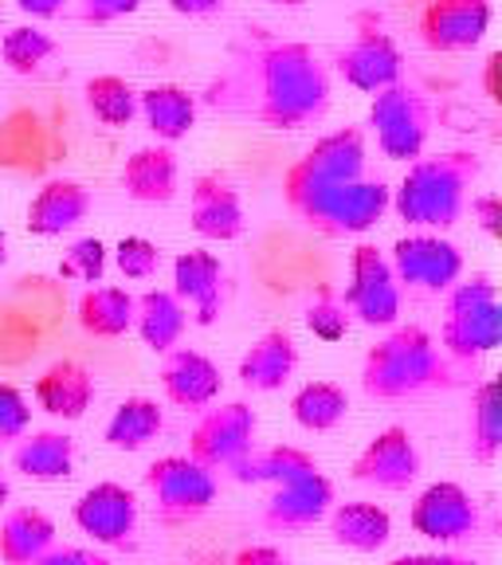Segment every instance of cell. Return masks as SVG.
<instances>
[{
    "mask_svg": "<svg viewBox=\"0 0 502 565\" xmlns=\"http://www.w3.org/2000/svg\"><path fill=\"white\" fill-rule=\"evenodd\" d=\"M165 4L181 17H216L224 9V0H165Z\"/></svg>",
    "mask_w": 502,
    "mask_h": 565,
    "instance_id": "obj_47",
    "label": "cell"
},
{
    "mask_svg": "<svg viewBox=\"0 0 502 565\" xmlns=\"http://www.w3.org/2000/svg\"><path fill=\"white\" fill-rule=\"evenodd\" d=\"M322 522L330 526V542L350 554H377L393 539V514L377 503H334Z\"/></svg>",
    "mask_w": 502,
    "mask_h": 565,
    "instance_id": "obj_25",
    "label": "cell"
},
{
    "mask_svg": "<svg viewBox=\"0 0 502 565\" xmlns=\"http://www.w3.org/2000/svg\"><path fill=\"white\" fill-rule=\"evenodd\" d=\"M459 365L424 327H393L362 358V388L373 401H416L459 381Z\"/></svg>",
    "mask_w": 502,
    "mask_h": 565,
    "instance_id": "obj_2",
    "label": "cell"
},
{
    "mask_svg": "<svg viewBox=\"0 0 502 565\" xmlns=\"http://www.w3.org/2000/svg\"><path fill=\"white\" fill-rule=\"evenodd\" d=\"M35 565H110V557L95 554V550H87V546H60V542H55Z\"/></svg>",
    "mask_w": 502,
    "mask_h": 565,
    "instance_id": "obj_43",
    "label": "cell"
},
{
    "mask_svg": "<svg viewBox=\"0 0 502 565\" xmlns=\"http://www.w3.org/2000/svg\"><path fill=\"white\" fill-rule=\"evenodd\" d=\"M32 428V405L17 385L0 381V448H12Z\"/></svg>",
    "mask_w": 502,
    "mask_h": 565,
    "instance_id": "obj_40",
    "label": "cell"
},
{
    "mask_svg": "<svg viewBox=\"0 0 502 565\" xmlns=\"http://www.w3.org/2000/svg\"><path fill=\"white\" fill-rule=\"evenodd\" d=\"M71 519L98 546H130L133 530H138V494L115 479H106L75 499Z\"/></svg>",
    "mask_w": 502,
    "mask_h": 565,
    "instance_id": "obj_13",
    "label": "cell"
},
{
    "mask_svg": "<svg viewBox=\"0 0 502 565\" xmlns=\"http://www.w3.org/2000/svg\"><path fill=\"white\" fill-rule=\"evenodd\" d=\"M471 212H476L479 228L487 232L491 239L502 236V196L499 193H483V196H471Z\"/></svg>",
    "mask_w": 502,
    "mask_h": 565,
    "instance_id": "obj_42",
    "label": "cell"
},
{
    "mask_svg": "<svg viewBox=\"0 0 502 565\" xmlns=\"http://www.w3.org/2000/svg\"><path fill=\"white\" fill-rule=\"evenodd\" d=\"M133 330L153 353H169L173 345H181L189 330V310L165 287H153L146 295H133Z\"/></svg>",
    "mask_w": 502,
    "mask_h": 565,
    "instance_id": "obj_27",
    "label": "cell"
},
{
    "mask_svg": "<svg viewBox=\"0 0 502 565\" xmlns=\"http://www.w3.org/2000/svg\"><path fill=\"white\" fill-rule=\"evenodd\" d=\"M83 24H115L141 9V0H75Z\"/></svg>",
    "mask_w": 502,
    "mask_h": 565,
    "instance_id": "obj_41",
    "label": "cell"
},
{
    "mask_svg": "<svg viewBox=\"0 0 502 565\" xmlns=\"http://www.w3.org/2000/svg\"><path fill=\"white\" fill-rule=\"evenodd\" d=\"M189 224L201 239L212 244H232L244 236V201L239 189L221 173H201L189 193Z\"/></svg>",
    "mask_w": 502,
    "mask_h": 565,
    "instance_id": "obj_18",
    "label": "cell"
},
{
    "mask_svg": "<svg viewBox=\"0 0 502 565\" xmlns=\"http://www.w3.org/2000/svg\"><path fill=\"white\" fill-rule=\"evenodd\" d=\"M299 370V345L287 330H267L256 342L247 345V353L239 358L236 377L247 393H279L287 381Z\"/></svg>",
    "mask_w": 502,
    "mask_h": 565,
    "instance_id": "obj_22",
    "label": "cell"
},
{
    "mask_svg": "<svg viewBox=\"0 0 502 565\" xmlns=\"http://www.w3.org/2000/svg\"><path fill=\"white\" fill-rule=\"evenodd\" d=\"M32 397H35V405L44 408L47 416H55V420H83L98 397L95 373L83 362L63 358V362H52L35 377Z\"/></svg>",
    "mask_w": 502,
    "mask_h": 565,
    "instance_id": "obj_21",
    "label": "cell"
},
{
    "mask_svg": "<svg viewBox=\"0 0 502 565\" xmlns=\"http://www.w3.org/2000/svg\"><path fill=\"white\" fill-rule=\"evenodd\" d=\"M83 98H87V110L98 118L103 126H130L138 118V90L122 79V75H95L83 87Z\"/></svg>",
    "mask_w": 502,
    "mask_h": 565,
    "instance_id": "obj_35",
    "label": "cell"
},
{
    "mask_svg": "<svg viewBox=\"0 0 502 565\" xmlns=\"http://www.w3.org/2000/svg\"><path fill=\"white\" fill-rule=\"evenodd\" d=\"M232 565H291V557L279 546H244L232 557Z\"/></svg>",
    "mask_w": 502,
    "mask_h": 565,
    "instance_id": "obj_44",
    "label": "cell"
},
{
    "mask_svg": "<svg viewBox=\"0 0 502 565\" xmlns=\"http://www.w3.org/2000/svg\"><path fill=\"white\" fill-rule=\"evenodd\" d=\"M388 565H479L476 557H459V554H400Z\"/></svg>",
    "mask_w": 502,
    "mask_h": 565,
    "instance_id": "obj_45",
    "label": "cell"
},
{
    "mask_svg": "<svg viewBox=\"0 0 502 565\" xmlns=\"http://www.w3.org/2000/svg\"><path fill=\"white\" fill-rule=\"evenodd\" d=\"M115 267L126 279H153L161 267V247L146 236H122L115 244Z\"/></svg>",
    "mask_w": 502,
    "mask_h": 565,
    "instance_id": "obj_39",
    "label": "cell"
},
{
    "mask_svg": "<svg viewBox=\"0 0 502 565\" xmlns=\"http://www.w3.org/2000/svg\"><path fill=\"white\" fill-rule=\"evenodd\" d=\"M393 189L381 177H357V181H322L307 169L291 166L282 173V201L307 228L322 236H362L377 228L388 212Z\"/></svg>",
    "mask_w": 502,
    "mask_h": 565,
    "instance_id": "obj_4",
    "label": "cell"
},
{
    "mask_svg": "<svg viewBox=\"0 0 502 565\" xmlns=\"http://www.w3.org/2000/svg\"><path fill=\"white\" fill-rule=\"evenodd\" d=\"M334 63H338V75L353 90H362V95H377V90L405 79V55L393 44V35L377 32V28L357 32V40L345 44Z\"/></svg>",
    "mask_w": 502,
    "mask_h": 565,
    "instance_id": "obj_15",
    "label": "cell"
},
{
    "mask_svg": "<svg viewBox=\"0 0 502 565\" xmlns=\"http://www.w3.org/2000/svg\"><path fill=\"white\" fill-rule=\"evenodd\" d=\"M444 295H448V315L440 327V350L451 362L476 365L479 358L499 350L502 302L491 275L479 271L471 279H459Z\"/></svg>",
    "mask_w": 502,
    "mask_h": 565,
    "instance_id": "obj_5",
    "label": "cell"
},
{
    "mask_svg": "<svg viewBox=\"0 0 502 565\" xmlns=\"http://www.w3.org/2000/svg\"><path fill=\"white\" fill-rule=\"evenodd\" d=\"M67 4L71 0H17V9L32 20H55Z\"/></svg>",
    "mask_w": 502,
    "mask_h": 565,
    "instance_id": "obj_46",
    "label": "cell"
},
{
    "mask_svg": "<svg viewBox=\"0 0 502 565\" xmlns=\"http://www.w3.org/2000/svg\"><path fill=\"white\" fill-rule=\"evenodd\" d=\"M400 291L397 275L388 267V256L377 244H357L350 256V282H345L342 302L353 322L362 327H393L400 318Z\"/></svg>",
    "mask_w": 502,
    "mask_h": 565,
    "instance_id": "obj_8",
    "label": "cell"
},
{
    "mask_svg": "<svg viewBox=\"0 0 502 565\" xmlns=\"http://www.w3.org/2000/svg\"><path fill=\"white\" fill-rule=\"evenodd\" d=\"M95 209V196L75 177H52L35 189V196L24 209V228L40 239H55L63 232H75Z\"/></svg>",
    "mask_w": 502,
    "mask_h": 565,
    "instance_id": "obj_17",
    "label": "cell"
},
{
    "mask_svg": "<svg viewBox=\"0 0 502 565\" xmlns=\"http://www.w3.org/2000/svg\"><path fill=\"white\" fill-rule=\"evenodd\" d=\"M75 318H79L87 338L115 342L133 330V295L126 287H90V291H83Z\"/></svg>",
    "mask_w": 502,
    "mask_h": 565,
    "instance_id": "obj_32",
    "label": "cell"
},
{
    "mask_svg": "<svg viewBox=\"0 0 502 565\" xmlns=\"http://www.w3.org/2000/svg\"><path fill=\"white\" fill-rule=\"evenodd\" d=\"M138 115L146 118L150 134L165 146L189 138L196 126V95L177 83H158V87L138 90Z\"/></svg>",
    "mask_w": 502,
    "mask_h": 565,
    "instance_id": "obj_26",
    "label": "cell"
},
{
    "mask_svg": "<svg viewBox=\"0 0 502 565\" xmlns=\"http://www.w3.org/2000/svg\"><path fill=\"white\" fill-rule=\"evenodd\" d=\"M75 436L55 433V428H44V433H32L28 428L17 444H12V471H20L32 483H60L75 471Z\"/></svg>",
    "mask_w": 502,
    "mask_h": 565,
    "instance_id": "obj_24",
    "label": "cell"
},
{
    "mask_svg": "<svg viewBox=\"0 0 502 565\" xmlns=\"http://www.w3.org/2000/svg\"><path fill=\"white\" fill-rule=\"evenodd\" d=\"M302 322H307V330L318 338V342H342L345 334H350V310H345L342 295L334 291H318L314 299L307 302V310H302Z\"/></svg>",
    "mask_w": 502,
    "mask_h": 565,
    "instance_id": "obj_37",
    "label": "cell"
},
{
    "mask_svg": "<svg viewBox=\"0 0 502 565\" xmlns=\"http://www.w3.org/2000/svg\"><path fill=\"white\" fill-rule=\"evenodd\" d=\"M330 507H334V483L322 471H314V476L275 487V494L264 503L259 522L271 534H302V530H314L318 522L327 519Z\"/></svg>",
    "mask_w": 502,
    "mask_h": 565,
    "instance_id": "obj_16",
    "label": "cell"
},
{
    "mask_svg": "<svg viewBox=\"0 0 502 565\" xmlns=\"http://www.w3.org/2000/svg\"><path fill=\"white\" fill-rule=\"evenodd\" d=\"M491 28V0H428L420 12V40L428 52H471Z\"/></svg>",
    "mask_w": 502,
    "mask_h": 565,
    "instance_id": "obj_14",
    "label": "cell"
},
{
    "mask_svg": "<svg viewBox=\"0 0 502 565\" xmlns=\"http://www.w3.org/2000/svg\"><path fill=\"white\" fill-rule=\"evenodd\" d=\"M106 264H110V252L98 236H83L63 252L60 275L63 279H79V282H103Z\"/></svg>",
    "mask_w": 502,
    "mask_h": 565,
    "instance_id": "obj_38",
    "label": "cell"
},
{
    "mask_svg": "<svg viewBox=\"0 0 502 565\" xmlns=\"http://www.w3.org/2000/svg\"><path fill=\"white\" fill-rule=\"evenodd\" d=\"M259 440V416L247 401L201 408V420L189 433V456L209 471H232Z\"/></svg>",
    "mask_w": 502,
    "mask_h": 565,
    "instance_id": "obj_7",
    "label": "cell"
},
{
    "mask_svg": "<svg viewBox=\"0 0 502 565\" xmlns=\"http://www.w3.org/2000/svg\"><path fill=\"white\" fill-rule=\"evenodd\" d=\"M420 448H416L413 433L393 424V428H381L362 451L353 459V483L373 487V491H408V487L420 479Z\"/></svg>",
    "mask_w": 502,
    "mask_h": 565,
    "instance_id": "obj_11",
    "label": "cell"
},
{
    "mask_svg": "<svg viewBox=\"0 0 502 565\" xmlns=\"http://www.w3.org/2000/svg\"><path fill=\"white\" fill-rule=\"evenodd\" d=\"M9 499H12V483H9V476H4V471H0V511H4V507H9Z\"/></svg>",
    "mask_w": 502,
    "mask_h": 565,
    "instance_id": "obj_48",
    "label": "cell"
},
{
    "mask_svg": "<svg viewBox=\"0 0 502 565\" xmlns=\"http://www.w3.org/2000/svg\"><path fill=\"white\" fill-rule=\"evenodd\" d=\"M483 173L476 150H448L408 161L400 185L388 196V209L413 232H448L468 212L471 189Z\"/></svg>",
    "mask_w": 502,
    "mask_h": 565,
    "instance_id": "obj_3",
    "label": "cell"
},
{
    "mask_svg": "<svg viewBox=\"0 0 502 565\" xmlns=\"http://www.w3.org/2000/svg\"><path fill=\"white\" fill-rule=\"evenodd\" d=\"M299 169H307L310 177H322V181H357L365 177V138L357 126H342V130H330L295 161Z\"/></svg>",
    "mask_w": 502,
    "mask_h": 565,
    "instance_id": "obj_28",
    "label": "cell"
},
{
    "mask_svg": "<svg viewBox=\"0 0 502 565\" xmlns=\"http://www.w3.org/2000/svg\"><path fill=\"white\" fill-rule=\"evenodd\" d=\"M161 388H165L169 405L201 413V408L221 401L224 373L209 353L189 350V345H173L165 353V362H161Z\"/></svg>",
    "mask_w": 502,
    "mask_h": 565,
    "instance_id": "obj_19",
    "label": "cell"
},
{
    "mask_svg": "<svg viewBox=\"0 0 502 565\" xmlns=\"http://www.w3.org/2000/svg\"><path fill=\"white\" fill-rule=\"evenodd\" d=\"M291 416L302 433H334L350 416V393L338 381H307L291 397Z\"/></svg>",
    "mask_w": 502,
    "mask_h": 565,
    "instance_id": "obj_34",
    "label": "cell"
},
{
    "mask_svg": "<svg viewBox=\"0 0 502 565\" xmlns=\"http://www.w3.org/2000/svg\"><path fill=\"white\" fill-rule=\"evenodd\" d=\"M55 546V522L40 507H12L0 519V562L35 565Z\"/></svg>",
    "mask_w": 502,
    "mask_h": 565,
    "instance_id": "obj_29",
    "label": "cell"
},
{
    "mask_svg": "<svg viewBox=\"0 0 502 565\" xmlns=\"http://www.w3.org/2000/svg\"><path fill=\"white\" fill-rule=\"evenodd\" d=\"M318 459L310 451L295 448V444H275V448H252L244 459H239L236 468L228 471L236 483H271V487H282V483H295L302 476H314Z\"/></svg>",
    "mask_w": 502,
    "mask_h": 565,
    "instance_id": "obj_30",
    "label": "cell"
},
{
    "mask_svg": "<svg viewBox=\"0 0 502 565\" xmlns=\"http://www.w3.org/2000/svg\"><path fill=\"white\" fill-rule=\"evenodd\" d=\"M169 291L193 310L196 327H212L224 310V264L216 252L189 247L173 259V287Z\"/></svg>",
    "mask_w": 502,
    "mask_h": 565,
    "instance_id": "obj_20",
    "label": "cell"
},
{
    "mask_svg": "<svg viewBox=\"0 0 502 565\" xmlns=\"http://www.w3.org/2000/svg\"><path fill=\"white\" fill-rule=\"evenodd\" d=\"M468 451L476 463H487V468L502 456V388L494 377L479 381L476 397H471Z\"/></svg>",
    "mask_w": 502,
    "mask_h": 565,
    "instance_id": "obj_33",
    "label": "cell"
},
{
    "mask_svg": "<svg viewBox=\"0 0 502 565\" xmlns=\"http://www.w3.org/2000/svg\"><path fill=\"white\" fill-rule=\"evenodd\" d=\"M126 196L138 204H169L177 196V181H181V166H177L173 146L158 141V146H141L126 158L122 173Z\"/></svg>",
    "mask_w": 502,
    "mask_h": 565,
    "instance_id": "obj_23",
    "label": "cell"
},
{
    "mask_svg": "<svg viewBox=\"0 0 502 565\" xmlns=\"http://www.w3.org/2000/svg\"><path fill=\"white\" fill-rule=\"evenodd\" d=\"M9 264V232L0 228V267Z\"/></svg>",
    "mask_w": 502,
    "mask_h": 565,
    "instance_id": "obj_49",
    "label": "cell"
},
{
    "mask_svg": "<svg viewBox=\"0 0 502 565\" xmlns=\"http://www.w3.org/2000/svg\"><path fill=\"white\" fill-rule=\"evenodd\" d=\"M408 522H413V530L420 534V539L436 542V546H448V542H463L476 534L479 507L463 483L440 479V483H428L420 494H416L413 511H408Z\"/></svg>",
    "mask_w": 502,
    "mask_h": 565,
    "instance_id": "obj_12",
    "label": "cell"
},
{
    "mask_svg": "<svg viewBox=\"0 0 502 565\" xmlns=\"http://www.w3.org/2000/svg\"><path fill=\"white\" fill-rule=\"evenodd\" d=\"M161 428H165V408L158 405L153 397H126L115 405V413H110V420H106L103 428V440L106 448L115 451H141L150 448L153 440L161 436Z\"/></svg>",
    "mask_w": 502,
    "mask_h": 565,
    "instance_id": "obj_31",
    "label": "cell"
},
{
    "mask_svg": "<svg viewBox=\"0 0 502 565\" xmlns=\"http://www.w3.org/2000/svg\"><path fill=\"white\" fill-rule=\"evenodd\" d=\"M55 55V35L35 24H17L0 35V60L17 75H35Z\"/></svg>",
    "mask_w": 502,
    "mask_h": 565,
    "instance_id": "obj_36",
    "label": "cell"
},
{
    "mask_svg": "<svg viewBox=\"0 0 502 565\" xmlns=\"http://www.w3.org/2000/svg\"><path fill=\"white\" fill-rule=\"evenodd\" d=\"M209 103L267 130H302L327 118L330 71L314 47L295 40H259L212 83Z\"/></svg>",
    "mask_w": 502,
    "mask_h": 565,
    "instance_id": "obj_1",
    "label": "cell"
},
{
    "mask_svg": "<svg viewBox=\"0 0 502 565\" xmlns=\"http://www.w3.org/2000/svg\"><path fill=\"white\" fill-rule=\"evenodd\" d=\"M275 4H287V9H295V4H302V0H275Z\"/></svg>",
    "mask_w": 502,
    "mask_h": 565,
    "instance_id": "obj_50",
    "label": "cell"
},
{
    "mask_svg": "<svg viewBox=\"0 0 502 565\" xmlns=\"http://www.w3.org/2000/svg\"><path fill=\"white\" fill-rule=\"evenodd\" d=\"M146 491L153 494L165 519L181 522L209 511L221 494V483H216V471L196 463L193 456H161L146 468Z\"/></svg>",
    "mask_w": 502,
    "mask_h": 565,
    "instance_id": "obj_10",
    "label": "cell"
},
{
    "mask_svg": "<svg viewBox=\"0 0 502 565\" xmlns=\"http://www.w3.org/2000/svg\"><path fill=\"white\" fill-rule=\"evenodd\" d=\"M388 267L397 275L400 291L444 295L451 282L463 279V252L440 232H408L388 252Z\"/></svg>",
    "mask_w": 502,
    "mask_h": 565,
    "instance_id": "obj_9",
    "label": "cell"
},
{
    "mask_svg": "<svg viewBox=\"0 0 502 565\" xmlns=\"http://www.w3.org/2000/svg\"><path fill=\"white\" fill-rule=\"evenodd\" d=\"M370 126L377 134V146L388 161H416L424 158L428 134H432V106L413 83H393L377 90L370 103Z\"/></svg>",
    "mask_w": 502,
    "mask_h": 565,
    "instance_id": "obj_6",
    "label": "cell"
}]
</instances>
